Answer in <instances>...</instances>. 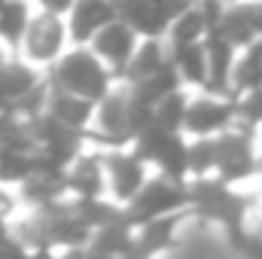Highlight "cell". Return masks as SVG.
<instances>
[{"mask_svg": "<svg viewBox=\"0 0 262 259\" xmlns=\"http://www.w3.org/2000/svg\"><path fill=\"white\" fill-rule=\"evenodd\" d=\"M46 76H49V82L55 89L82 95L89 101L104 98L119 82L116 73L95 55L92 46H79V43H70L64 52H61V58L46 70Z\"/></svg>", "mask_w": 262, "mask_h": 259, "instance_id": "cell-1", "label": "cell"}, {"mask_svg": "<svg viewBox=\"0 0 262 259\" xmlns=\"http://www.w3.org/2000/svg\"><path fill=\"white\" fill-rule=\"evenodd\" d=\"M70 46V34H67V21L64 15H55V12H46V9H37L15 46V55L25 58L28 64L40 67V70H49L61 58Z\"/></svg>", "mask_w": 262, "mask_h": 259, "instance_id": "cell-2", "label": "cell"}, {"mask_svg": "<svg viewBox=\"0 0 262 259\" xmlns=\"http://www.w3.org/2000/svg\"><path fill=\"white\" fill-rule=\"evenodd\" d=\"M186 207H189L186 180H174V177H165L159 171H149V177L143 180L137 195L125 204V217L137 226V223H146V220H156V217L180 213Z\"/></svg>", "mask_w": 262, "mask_h": 259, "instance_id": "cell-3", "label": "cell"}, {"mask_svg": "<svg viewBox=\"0 0 262 259\" xmlns=\"http://www.w3.org/2000/svg\"><path fill=\"white\" fill-rule=\"evenodd\" d=\"M235 122H238V110H235L232 95L189 89V104H186V119H183L186 137H216L220 131L232 128Z\"/></svg>", "mask_w": 262, "mask_h": 259, "instance_id": "cell-4", "label": "cell"}, {"mask_svg": "<svg viewBox=\"0 0 262 259\" xmlns=\"http://www.w3.org/2000/svg\"><path fill=\"white\" fill-rule=\"evenodd\" d=\"M149 165L143 162V156L134 146H113L104 149V177H107V195L116 204H128L143 186V180L149 177Z\"/></svg>", "mask_w": 262, "mask_h": 259, "instance_id": "cell-5", "label": "cell"}, {"mask_svg": "<svg viewBox=\"0 0 262 259\" xmlns=\"http://www.w3.org/2000/svg\"><path fill=\"white\" fill-rule=\"evenodd\" d=\"M189 3L192 0H116V9L140 37H165L171 18Z\"/></svg>", "mask_w": 262, "mask_h": 259, "instance_id": "cell-6", "label": "cell"}, {"mask_svg": "<svg viewBox=\"0 0 262 259\" xmlns=\"http://www.w3.org/2000/svg\"><path fill=\"white\" fill-rule=\"evenodd\" d=\"M137 43H140V34L131 28L128 21L113 18V21L104 25L85 46H92L95 55L110 67V70L116 73V79H119L122 70H125V64H128V58L134 55V49H137Z\"/></svg>", "mask_w": 262, "mask_h": 259, "instance_id": "cell-7", "label": "cell"}, {"mask_svg": "<svg viewBox=\"0 0 262 259\" xmlns=\"http://www.w3.org/2000/svg\"><path fill=\"white\" fill-rule=\"evenodd\" d=\"M64 186L70 198H98L107 195V177H104V149L89 146L67 165Z\"/></svg>", "mask_w": 262, "mask_h": 259, "instance_id": "cell-8", "label": "cell"}, {"mask_svg": "<svg viewBox=\"0 0 262 259\" xmlns=\"http://www.w3.org/2000/svg\"><path fill=\"white\" fill-rule=\"evenodd\" d=\"M113 18H119L116 0H73V6L67 9V34L70 43L85 46L104 25H110Z\"/></svg>", "mask_w": 262, "mask_h": 259, "instance_id": "cell-9", "label": "cell"}, {"mask_svg": "<svg viewBox=\"0 0 262 259\" xmlns=\"http://www.w3.org/2000/svg\"><path fill=\"white\" fill-rule=\"evenodd\" d=\"M46 113L55 122H61L64 128H73V131H79V134H85V131L92 128V119H95V101L52 85L49 101H46Z\"/></svg>", "mask_w": 262, "mask_h": 259, "instance_id": "cell-10", "label": "cell"}, {"mask_svg": "<svg viewBox=\"0 0 262 259\" xmlns=\"http://www.w3.org/2000/svg\"><path fill=\"white\" fill-rule=\"evenodd\" d=\"M168 58L177 70L180 82L186 89H204L207 85V49L204 40L186 43V46H168Z\"/></svg>", "mask_w": 262, "mask_h": 259, "instance_id": "cell-11", "label": "cell"}, {"mask_svg": "<svg viewBox=\"0 0 262 259\" xmlns=\"http://www.w3.org/2000/svg\"><path fill=\"white\" fill-rule=\"evenodd\" d=\"M165 61H168V43H165V37H140V43H137L134 55L128 58L119 82L131 85V82L149 76L152 70H159Z\"/></svg>", "mask_w": 262, "mask_h": 259, "instance_id": "cell-12", "label": "cell"}, {"mask_svg": "<svg viewBox=\"0 0 262 259\" xmlns=\"http://www.w3.org/2000/svg\"><path fill=\"white\" fill-rule=\"evenodd\" d=\"M34 12H37L34 0H0V46L15 52Z\"/></svg>", "mask_w": 262, "mask_h": 259, "instance_id": "cell-13", "label": "cell"}, {"mask_svg": "<svg viewBox=\"0 0 262 259\" xmlns=\"http://www.w3.org/2000/svg\"><path fill=\"white\" fill-rule=\"evenodd\" d=\"M207 34H210V28H207L201 9L195 6V0H192L189 6H183V9L171 18V25H168V31H165V43H168V46H186V43L204 40Z\"/></svg>", "mask_w": 262, "mask_h": 259, "instance_id": "cell-14", "label": "cell"}, {"mask_svg": "<svg viewBox=\"0 0 262 259\" xmlns=\"http://www.w3.org/2000/svg\"><path fill=\"white\" fill-rule=\"evenodd\" d=\"M186 104H189V89L180 85L168 95H162L152 104V122L168 131H183V119H186Z\"/></svg>", "mask_w": 262, "mask_h": 259, "instance_id": "cell-15", "label": "cell"}, {"mask_svg": "<svg viewBox=\"0 0 262 259\" xmlns=\"http://www.w3.org/2000/svg\"><path fill=\"white\" fill-rule=\"evenodd\" d=\"M235 110H238V122L250 128H262V82L235 95Z\"/></svg>", "mask_w": 262, "mask_h": 259, "instance_id": "cell-16", "label": "cell"}, {"mask_svg": "<svg viewBox=\"0 0 262 259\" xmlns=\"http://www.w3.org/2000/svg\"><path fill=\"white\" fill-rule=\"evenodd\" d=\"M37 9H46V12H55V15H67V9L73 6V0H34Z\"/></svg>", "mask_w": 262, "mask_h": 259, "instance_id": "cell-17", "label": "cell"}, {"mask_svg": "<svg viewBox=\"0 0 262 259\" xmlns=\"http://www.w3.org/2000/svg\"><path fill=\"white\" fill-rule=\"evenodd\" d=\"M226 3H235V0H226Z\"/></svg>", "mask_w": 262, "mask_h": 259, "instance_id": "cell-18", "label": "cell"}]
</instances>
